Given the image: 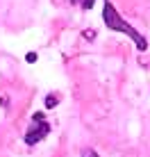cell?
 <instances>
[{
	"label": "cell",
	"instance_id": "cell-5",
	"mask_svg": "<svg viewBox=\"0 0 150 157\" xmlns=\"http://www.w3.org/2000/svg\"><path fill=\"white\" fill-rule=\"evenodd\" d=\"M82 157H96V153H93V150H84Z\"/></svg>",
	"mask_w": 150,
	"mask_h": 157
},
{
	"label": "cell",
	"instance_id": "cell-2",
	"mask_svg": "<svg viewBox=\"0 0 150 157\" xmlns=\"http://www.w3.org/2000/svg\"><path fill=\"white\" fill-rule=\"evenodd\" d=\"M34 121H36V125H32V130L25 132V144H28V146H34L36 141H41V139L50 132V125L43 123V114H41V112L34 114Z\"/></svg>",
	"mask_w": 150,
	"mask_h": 157
},
{
	"label": "cell",
	"instance_id": "cell-6",
	"mask_svg": "<svg viewBox=\"0 0 150 157\" xmlns=\"http://www.w3.org/2000/svg\"><path fill=\"white\" fill-rule=\"evenodd\" d=\"M28 62H30V64L36 62V55H34V52H30V55H28Z\"/></svg>",
	"mask_w": 150,
	"mask_h": 157
},
{
	"label": "cell",
	"instance_id": "cell-3",
	"mask_svg": "<svg viewBox=\"0 0 150 157\" xmlns=\"http://www.w3.org/2000/svg\"><path fill=\"white\" fill-rule=\"evenodd\" d=\"M46 105H48V107H55V105H57V98H55V96H48V98H46Z\"/></svg>",
	"mask_w": 150,
	"mask_h": 157
},
{
	"label": "cell",
	"instance_id": "cell-1",
	"mask_svg": "<svg viewBox=\"0 0 150 157\" xmlns=\"http://www.w3.org/2000/svg\"><path fill=\"white\" fill-rule=\"evenodd\" d=\"M105 23L109 25L111 30H121V32H125V34L130 36V39L134 41L137 46L141 48V50H146V46H148V43H146V39H143V36L139 34V32H137L134 28H130V25H127L125 21L121 18V16H118V12H116V9L111 7V2H105Z\"/></svg>",
	"mask_w": 150,
	"mask_h": 157
},
{
	"label": "cell",
	"instance_id": "cell-4",
	"mask_svg": "<svg viewBox=\"0 0 150 157\" xmlns=\"http://www.w3.org/2000/svg\"><path fill=\"white\" fill-rule=\"evenodd\" d=\"M80 2H82V7H84V9L93 7V0H80Z\"/></svg>",
	"mask_w": 150,
	"mask_h": 157
}]
</instances>
